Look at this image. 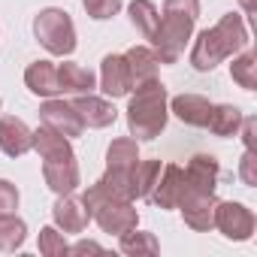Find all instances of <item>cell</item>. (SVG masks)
Instances as JSON below:
<instances>
[{
  "instance_id": "cell-32",
  "label": "cell",
  "mask_w": 257,
  "mask_h": 257,
  "mask_svg": "<svg viewBox=\"0 0 257 257\" xmlns=\"http://www.w3.org/2000/svg\"><path fill=\"white\" fill-rule=\"evenodd\" d=\"M88 251H103V248L97 242H79V245L70 248V254H88Z\"/></svg>"
},
{
  "instance_id": "cell-21",
  "label": "cell",
  "mask_w": 257,
  "mask_h": 257,
  "mask_svg": "<svg viewBox=\"0 0 257 257\" xmlns=\"http://www.w3.org/2000/svg\"><path fill=\"white\" fill-rule=\"evenodd\" d=\"M239 124H242V112L230 103H221V106H212V115H209L206 127L215 137H236Z\"/></svg>"
},
{
  "instance_id": "cell-22",
  "label": "cell",
  "mask_w": 257,
  "mask_h": 257,
  "mask_svg": "<svg viewBox=\"0 0 257 257\" xmlns=\"http://www.w3.org/2000/svg\"><path fill=\"white\" fill-rule=\"evenodd\" d=\"M127 13H131V22H134V28L146 37V40H152V34L158 31V22H161V16H158V7L152 4V0H134L131 7H127Z\"/></svg>"
},
{
  "instance_id": "cell-2",
  "label": "cell",
  "mask_w": 257,
  "mask_h": 257,
  "mask_svg": "<svg viewBox=\"0 0 257 257\" xmlns=\"http://www.w3.org/2000/svg\"><path fill=\"white\" fill-rule=\"evenodd\" d=\"M200 19V0H164V19L152 34L155 55L161 64H176Z\"/></svg>"
},
{
  "instance_id": "cell-30",
  "label": "cell",
  "mask_w": 257,
  "mask_h": 257,
  "mask_svg": "<svg viewBox=\"0 0 257 257\" xmlns=\"http://www.w3.org/2000/svg\"><path fill=\"white\" fill-rule=\"evenodd\" d=\"M254 167H257V158H254L251 149H245V155H242V167H239V176H242V182H245L248 188L257 185V173H254Z\"/></svg>"
},
{
  "instance_id": "cell-8",
  "label": "cell",
  "mask_w": 257,
  "mask_h": 257,
  "mask_svg": "<svg viewBox=\"0 0 257 257\" xmlns=\"http://www.w3.org/2000/svg\"><path fill=\"white\" fill-rule=\"evenodd\" d=\"M215 227L233 242H248L254 236V215L248 206L233 203V200L215 203Z\"/></svg>"
},
{
  "instance_id": "cell-25",
  "label": "cell",
  "mask_w": 257,
  "mask_h": 257,
  "mask_svg": "<svg viewBox=\"0 0 257 257\" xmlns=\"http://www.w3.org/2000/svg\"><path fill=\"white\" fill-rule=\"evenodd\" d=\"M254 70H257V58H254V52H242V55L233 58V64H230V76H233V82L242 85L245 91H254V85H257Z\"/></svg>"
},
{
  "instance_id": "cell-27",
  "label": "cell",
  "mask_w": 257,
  "mask_h": 257,
  "mask_svg": "<svg viewBox=\"0 0 257 257\" xmlns=\"http://www.w3.org/2000/svg\"><path fill=\"white\" fill-rule=\"evenodd\" d=\"M40 251L46 257H64V254H70V245L55 227H43L40 230Z\"/></svg>"
},
{
  "instance_id": "cell-15",
  "label": "cell",
  "mask_w": 257,
  "mask_h": 257,
  "mask_svg": "<svg viewBox=\"0 0 257 257\" xmlns=\"http://www.w3.org/2000/svg\"><path fill=\"white\" fill-rule=\"evenodd\" d=\"M218 161L212 155H194L185 167V179H188V191H200V194H215L218 188Z\"/></svg>"
},
{
  "instance_id": "cell-3",
  "label": "cell",
  "mask_w": 257,
  "mask_h": 257,
  "mask_svg": "<svg viewBox=\"0 0 257 257\" xmlns=\"http://www.w3.org/2000/svg\"><path fill=\"white\" fill-rule=\"evenodd\" d=\"M34 149L43 158V179L55 194H70L79 188V164L67 137L40 127V131H34Z\"/></svg>"
},
{
  "instance_id": "cell-24",
  "label": "cell",
  "mask_w": 257,
  "mask_h": 257,
  "mask_svg": "<svg viewBox=\"0 0 257 257\" xmlns=\"http://www.w3.org/2000/svg\"><path fill=\"white\" fill-rule=\"evenodd\" d=\"M121 251L140 257V254H158L161 245H158L155 233H146V230H137V227H134V230L121 233Z\"/></svg>"
},
{
  "instance_id": "cell-1",
  "label": "cell",
  "mask_w": 257,
  "mask_h": 257,
  "mask_svg": "<svg viewBox=\"0 0 257 257\" xmlns=\"http://www.w3.org/2000/svg\"><path fill=\"white\" fill-rule=\"evenodd\" d=\"M245 46H248V31H245L242 16L227 13L215 28L200 31V37H197V43L191 49V67L197 73H212L221 61L233 58Z\"/></svg>"
},
{
  "instance_id": "cell-16",
  "label": "cell",
  "mask_w": 257,
  "mask_h": 257,
  "mask_svg": "<svg viewBox=\"0 0 257 257\" xmlns=\"http://www.w3.org/2000/svg\"><path fill=\"white\" fill-rule=\"evenodd\" d=\"M124 61H127V70H131V85H134V88H140V85L158 79L161 61H158L155 49H149V46H134V49L124 52Z\"/></svg>"
},
{
  "instance_id": "cell-20",
  "label": "cell",
  "mask_w": 257,
  "mask_h": 257,
  "mask_svg": "<svg viewBox=\"0 0 257 257\" xmlns=\"http://www.w3.org/2000/svg\"><path fill=\"white\" fill-rule=\"evenodd\" d=\"M58 85H61V94H91L97 79L91 70L67 61V64H58Z\"/></svg>"
},
{
  "instance_id": "cell-12",
  "label": "cell",
  "mask_w": 257,
  "mask_h": 257,
  "mask_svg": "<svg viewBox=\"0 0 257 257\" xmlns=\"http://www.w3.org/2000/svg\"><path fill=\"white\" fill-rule=\"evenodd\" d=\"M34 149V131L16 115L0 118V152L7 158H22Z\"/></svg>"
},
{
  "instance_id": "cell-18",
  "label": "cell",
  "mask_w": 257,
  "mask_h": 257,
  "mask_svg": "<svg viewBox=\"0 0 257 257\" xmlns=\"http://www.w3.org/2000/svg\"><path fill=\"white\" fill-rule=\"evenodd\" d=\"M73 109L79 112V118H82L85 127H109L118 118L115 106L106 103L103 97H94V94H82L79 100H73Z\"/></svg>"
},
{
  "instance_id": "cell-33",
  "label": "cell",
  "mask_w": 257,
  "mask_h": 257,
  "mask_svg": "<svg viewBox=\"0 0 257 257\" xmlns=\"http://www.w3.org/2000/svg\"><path fill=\"white\" fill-rule=\"evenodd\" d=\"M239 4H242L245 13H254V0H239Z\"/></svg>"
},
{
  "instance_id": "cell-7",
  "label": "cell",
  "mask_w": 257,
  "mask_h": 257,
  "mask_svg": "<svg viewBox=\"0 0 257 257\" xmlns=\"http://www.w3.org/2000/svg\"><path fill=\"white\" fill-rule=\"evenodd\" d=\"M34 34L49 55L64 58V55H73V49H76V28H73L70 13H64V10H55V7L43 10L34 19Z\"/></svg>"
},
{
  "instance_id": "cell-11",
  "label": "cell",
  "mask_w": 257,
  "mask_h": 257,
  "mask_svg": "<svg viewBox=\"0 0 257 257\" xmlns=\"http://www.w3.org/2000/svg\"><path fill=\"white\" fill-rule=\"evenodd\" d=\"M215 194H200V191H185L179 209H182V218L191 230H212L215 227Z\"/></svg>"
},
{
  "instance_id": "cell-23",
  "label": "cell",
  "mask_w": 257,
  "mask_h": 257,
  "mask_svg": "<svg viewBox=\"0 0 257 257\" xmlns=\"http://www.w3.org/2000/svg\"><path fill=\"white\" fill-rule=\"evenodd\" d=\"M28 239V224L13 215H0V251H19Z\"/></svg>"
},
{
  "instance_id": "cell-31",
  "label": "cell",
  "mask_w": 257,
  "mask_h": 257,
  "mask_svg": "<svg viewBox=\"0 0 257 257\" xmlns=\"http://www.w3.org/2000/svg\"><path fill=\"white\" fill-rule=\"evenodd\" d=\"M242 140H245V149H251L254 152V146H257V140H254V127H257V121L254 118H242Z\"/></svg>"
},
{
  "instance_id": "cell-10",
  "label": "cell",
  "mask_w": 257,
  "mask_h": 257,
  "mask_svg": "<svg viewBox=\"0 0 257 257\" xmlns=\"http://www.w3.org/2000/svg\"><path fill=\"white\" fill-rule=\"evenodd\" d=\"M185 191H188L185 170H182L179 164H167V167L161 170L158 185H155V191H152V197H149V200H152L158 209H179V203H182Z\"/></svg>"
},
{
  "instance_id": "cell-14",
  "label": "cell",
  "mask_w": 257,
  "mask_h": 257,
  "mask_svg": "<svg viewBox=\"0 0 257 257\" xmlns=\"http://www.w3.org/2000/svg\"><path fill=\"white\" fill-rule=\"evenodd\" d=\"M100 88L106 97H124L131 94L134 85H131V70H127V61L124 55H106L103 64H100Z\"/></svg>"
},
{
  "instance_id": "cell-6",
  "label": "cell",
  "mask_w": 257,
  "mask_h": 257,
  "mask_svg": "<svg viewBox=\"0 0 257 257\" xmlns=\"http://www.w3.org/2000/svg\"><path fill=\"white\" fill-rule=\"evenodd\" d=\"M140 164V149L137 140L121 137L112 140L109 152H106V176L100 179L112 194L124 197V200H137V185H134V173Z\"/></svg>"
},
{
  "instance_id": "cell-26",
  "label": "cell",
  "mask_w": 257,
  "mask_h": 257,
  "mask_svg": "<svg viewBox=\"0 0 257 257\" xmlns=\"http://www.w3.org/2000/svg\"><path fill=\"white\" fill-rule=\"evenodd\" d=\"M158 176H161V161H140L137 164V173H134V185H137V197L140 200H149L155 185H158Z\"/></svg>"
},
{
  "instance_id": "cell-28",
  "label": "cell",
  "mask_w": 257,
  "mask_h": 257,
  "mask_svg": "<svg viewBox=\"0 0 257 257\" xmlns=\"http://www.w3.org/2000/svg\"><path fill=\"white\" fill-rule=\"evenodd\" d=\"M82 7H85V13H88L91 19H97V22H106V19L118 16V10H121V0H82Z\"/></svg>"
},
{
  "instance_id": "cell-19",
  "label": "cell",
  "mask_w": 257,
  "mask_h": 257,
  "mask_svg": "<svg viewBox=\"0 0 257 257\" xmlns=\"http://www.w3.org/2000/svg\"><path fill=\"white\" fill-rule=\"evenodd\" d=\"M25 85H28L37 97H55V94H61L58 67H55L52 61H34V64L25 70Z\"/></svg>"
},
{
  "instance_id": "cell-13",
  "label": "cell",
  "mask_w": 257,
  "mask_h": 257,
  "mask_svg": "<svg viewBox=\"0 0 257 257\" xmlns=\"http://www.w3.org/2000/svg\"><path fill=\"white\" fill-rule=\"evenodd\" d=\"M52 218L64 233H82L91 221V212H88L85 200L73 197V191H70V194H58V203L52 206Z\"/></svg>"
},
{
  "instance_id": "cell-9",
  "label": "cell",
  "mask_w": 257,
  "mask_h": 257,
  "mask_svg": "<svg viewBox=\"0 0 257 257\" xmlns=\"http://www.w3.org/2000/svg\"><path fill=\"white\" fill-rule=\"evenodd\" d=\"M40 121H43V127H49V131H55L58 137H67V140H76L85 131V124H82L79 112L73 109V103L52 100V97L40 106Z\"/></svg>"
},
{
  "instance_id": "cell-5",
  "label": "cell",
  "mask_w": 257,
  "mask_h": 257,
  "mask_svg": "<svg viewBox=\"0 0 257 257\" xmlns=\"http://www.w3.org/2000/svg\"><path fill=\"white\" fill-rule=\"evenodd\" d=\"M85 206L91 212V218L100 224L103 233H127V230H134L140 224V212L134 209V200H124L118 194H112L103 182H94L88 191H85Z\"/></svg>"
},
{
  "instance_id": "cell-29",
  "label": "cell",
  "mask_w": 257,
  "mask_h": 257,
  "mask_svg": "<svg viewBox=\"0 0 257 257\" xmlns=\"http://www.w3.org/2000/svg\"><path fill=\"white\" fill-rule=\"evenodd\" d=\"M19 209V188L7 179H0V215H13Z\"/></svg>"
},
{
  "instance_id": "cell-4",
  "label": "cell",
  "mask_w": 257,
  "mask_h": 257,
  "mask_svg": "<svg viewBox=\"0 0 257 257\" xmlns=\"http://www.w3.org/2000/svg\"><path fill=\"white\" fill-rule=\"evenodd\" d=\"M134 91L137 94L127 103V127H131V137L149 143L161 137V131L167 127V88L158 79H152Z\"/></svg>"
},
{
  "instance_id": "cell-17",
  "label": "cell",
  "mask_w": 257,
  "mask_h": 257,
  "mask_svg": "<svg viewBox=\"0 0 257 257\" xmlns=\"http://www.w3.org/2000/svg\"><path fill=\"white\" fill-rule=\"evenodd\" d=\"M170 109L179 121H185L191 127H206L209 115H212V103L200 94H179V97L170 100Z\"/></svg>"
}]
</instances>
